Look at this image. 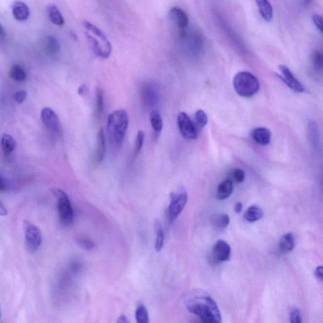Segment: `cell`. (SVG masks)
Returning <instances> with one entry per match:
<instances>
[{
    "label": "cell",
    "instance_id": "obj_1",
    "mask_svg": "<svg viewBox=\"0 0 323 323\" xmlns=\"http://www.w3.org/2000/svg\"><path fill=\"white\" fill-rule=\"evenodd\" d=\"M187 309L207 323L222 322L220 311L215 301L208 293L201 290L192 291L187 296Z\"/></svg>",
    "mask_w": 323,
    "mask_h": 323
},
{
    "label": "cell",
    "instance_id": "obj_2",
    "mask_svg": "<svg viewBox=\"0 0 323 323\" xmlns=\"http://www.w3.org/2000/svg\"><path fill=\"white\" fill-rule=\"evenodd\" d=\"M128 127V116L126 110L118 109L108 118V133L110 144L118 148L122 144Z\"/></svg>",
    "mask_w": 323,
    "mask_h": 323
},
{
    "label": "cell",
    "instance_id": "obj_3",
    "mask_svg": "<svg viewBox=\"0 0 323 323\" xmlns=\"http://www.w3.org/2000/svg\"><path fill=\"white\" fill-rule=\"evenodd\" d=\"M82 25L86 30L87 39L95 54L99 58H109L112 53V44L103 31L88 21H83Z\"/></svg>",
    "mask_w": 323,
    "mask_h": 323
},
{
    "label": "cell",
    "instance_id": "obj_4",
    "mask_svg": "<svg viewBox=\"0 0 323 323\" xmlns=\"http://www.w3.org/2000/svg\"><path fill=\"white\" fill-rule=\"evenodd\" d=\"M233 85L237 94L243 97L253 96L260 87L258 78L247 72L237 73L233 78Z\"/></svg>",
    "mask_w": 323,
    "mask_h": 323
},
{
    "label": "cell",
    "instance_id": "obj_5",
    "mask_svg": "<svg viewBox=\"0 0 323 323\" xmlns=\"http://www.w3.org/2000/svg\"><path fill=\"white\" fill-rule=\"evenodd\" d=\"M52 192L58 199V210L59 219L66 226H69L73 222L74 212L71 202L67 193L58 188H54Z\"/></svg>",
    "mask_w": 323,
    "mask_h": 323
},
{
    "label": "cell",
    "instance_id": "obj_6",
    "mask_svg": "<svg viewBox=\"0 0 323 323\" xmlns=\"http://www.w3.org/2000/svg\"><path fill=\"white\" fill-rule=\"evenodd\" d=\"M188 193L184 189L170 195V203L168 208V217L169 222L173 223L181 214L188 201Z\"/></svg>",
    "mask_w": 323,
    "mask_h": 323
},
{
    "label": "cell",
    "instance_id": "obj_7",
    "mask_svg": "<svg viewBox=\"0 0 323 323\" xmlns=\"http://www.w3.org/2000/svg\"><path fill=\"white\" fill-rule=\"evenodd\" d=\"M23 229L24 232L25 244L30 252L36 251L42 243V235L39 227L32 224L28 220L23 222Z\"/></svg>",
    "mask_w": 323,
    "mask_h": 323
},
{
    "label": "cell",
    "instance_id": "obj_8",
    "mask_svg": "<svg viewBox=\"0 0 323 323\" xmlns=\"http://www.w3.org/2000/svg\"><path fill=\"white\" fill-rule=\"evenodd\" d=\"M141 98L144 107H155L160 100V92L158 87L154 83L147 82L144 84L142 87Z\"/></svg>",
    "mask_w": 323,
    "mask_h": 323
},
{
    "label": "cell",
    "instance_id": "obj_9",
    "mask_svg": "<svg viewBox=\"0 0 323 323\" xmlns=\"http://www.w3.org/2000/svg\"><path fill=\"white\" fill-rule=\"evenodd\" d=\"M178 125L182 137L188 140H195L197 137L196 127L186 112L178 114Z\"/></svg>",
    "mask_w": 323,
    "mask_h": 323
},
{
    "label": "cell",
    "instance_id": "obj_10",
    "mask_svg": "<svg viewBox=\"0 0 323 323\" xmlns=\"http://www.w3.org/2000/svg\"><path fill=\"white\" fill-rule=\"evenodd\" d=\"M279 70L281 72L282 75H278L281 78L283 82L289 88L292 89L295 92L301 93L305 92V87L302 85L294 74L289 70L286 65H281L279 66Z\"/></svg>",
    "mask_w": 323,
    "mask_h": 323
},
{
    "label": "cell",
    "instance_id": "obj_11",
    "mask_svg": "<svg viewBox=\"0 0 323 323\" xmlns=\"http://www.w3.org/2000/svg\"><path fill=\"white\" fill-rule=\"evenodd\" d=\"M42 121L45 125L47 128L52 132L58 133L60 129V122L56 112L50 108H45L42 110Z\"/></svg>",
    "mask_w": 323,
    "mask_h": 323
},
{
    "label": "cell",
    "instance_id": "obj_12",
    "mask_svg": "<svg viewBox=\"0 0 323 323\" xmlns=\"http://www.w3.org/2000/svg\"><path fill=\"white\" fill-rule=\"evenodd\" d=\"M231 253V246L224 240H218L215 244L213 249V256L215 260L218 262H224L229 260Z\"/></svg>",
    "mask_w": 323,
    "mask_h": 323
},
{
    "label": "cell",
    "instance_id": "obj_13",
    "mask_svg": "<svg viewBox=\"0 0 323 323\" xmlns=\"http://www.w3.org/2000/svg\"><path fill=\"white\" fill-rule=\"evenodd\" d=\"M171 20L177 25L179 31H184L189 24V18L186 13L178 7L172 8L169 12Z\"/></svg>",
    "mask_w": 323,
    "mask_h": 323
},
{
    "label": "cell",
    "instance_id": "obj_14",
    "mask_svg": "<svg viewBox=\"0 0 323 323\" xmlns=\"http://www.w3.org/2000/svg\"><path fill=\"white\" fill-rule=\"evenodd\" d=\"M13 16L20 22L27 20L29 18L30 10L26 4L20 1H16L12 5Z\"/></svg>",
    "mask_w": 323,
    "mask_h": 323
},
{
    "label": "cell",
    "instance_id": "obj_15",
    "mask_svg": "<svg viewBox=\"0 0 323 323\" xmlns=\"http://www.w3.org/2000/svg\"><path fill=\"white\" fill-rule=\"evenodd\" d=\"M251 137L257 144L261 145H267L271 141V133L265 127H256L251 132Z\"/></svg>",
    "mask_w": 323,
    "mask_h": 323
},
{
    "label": "cell",
    "instance_id": "obj_16",
    "mask_svg": "<svg viewBox=\"0 0 323 323\" xmlns=\"http://www.w3.org/2000/svg\"><path fill=\"white\" fill-rule=\"evenodd\" d=\"M106 153L105 135L103 128L100 129L97 135V144L95 148L94 160L97 163H101L104 159Z\"/></svg>",
    "mask_w": 323,
    "mask_h": 323
},
{
    "label": "cell",
    "instance_id": "obj_17",
    "mask_svg": "<svg viewBox=\"0 0 323 323\" xmlns=\"http://www.w3.org/2000/svg\"><path fill=\"white\" fill-rule=\"evenodd\" d=\"M261 16L267 22H269L273 18V7L269 0H255Z\"/></svg>",
    "mask_w": 323,
    "mask_h": 323
},
{
    "label": "cell",
    "instance_id": "obj_18",
    "mask_svg": "<svg viewBox=\"0 0 323 323\" xmlns=\"http://www.w3.org/2000/svg\"><path fill=\"white\" fill-rule=\"evenodd\" d=\"M233 192V183L230 179H227L218 185L216 191V197L219 200H224Z\"/></svg>",
    "mask_w": 323,
    "mask_h": 323
},
{
    "label": "cell",
    "instance_id": "obj_19",
    "mask_svg": "<svg viewBox=\"0 0 323 323\" xmlns=\"http://www.w3.org/2000/svg\"><path fill=\"white\" fill-rule=\"evenodd\" d=\"M47 14L51 22L58 26H63L65 23L62 14L59 11L58 7L54 5H50L47 8Z\"/></svg>",
    "mask_w": 323,
    "mask_h": 323
},
{
    "label": "cell",
    "instance_id": "obj_20",
    "mask_svg": "<svg viewBox=\"0 0 323 323\" xmlns=\"http://www.w3.org/2000/svg\"><path fill=\"white\" fill-rule=\"evenodd\" d=\"M294 247L295 239L292 233H286L282 236L280 241V250L283 253L292 251Z\"/></svg>",
    "mask_w": 323,
    "mask_h": 323
},
{
    "label": "cell",
    "instance_id": "obj_21",
    "mask_svg": "<svg viewBox=\"0 0 323 323\" xmlns=\"http://www.w3.org/2000/svg\"><path fill=\"white\" fill-rule=\"evenodd\" d=\"M263 210L257 205H252L246 210L244 217L250 222H254L261 219L263 217Z\"/></svg>",
    "mask_w": 323,
    "mask_h": 323
},
{
    "label": "cell",
    "instance_id": "obj_22",
    "mask_svg": "<svg viewBox=\"0 0 323 323\" xmlns=\"http://www.w3.org/2000/svg\"><path fill=\"white\" fill-rule=\"evenodd\" d=\"M150 118L152 129L157 135H159L163 128V121L160 113L156 110H152L150 112Z\"/></svg>",
    "mask_w": 323,
    "mask_h": 323
},
{
    "label": "cell",
    "instance_id": "obj_23",
    "mask_svg": "<svg viewBox=\"0 0 323 323\" xmlns=\"http://www.w3.org/2000/svg\"><path fill=\"white\" fill-rule=\"evenodd\" d=\"M155 231L156 233V245L155 248L157 252H160L164 243V232L160 221L155 222Z\"/></svg>",
    "mask_w": 323,
    "mask_h": 323
},
{
    "label": "cell",
    "instance_id": "obj_24",
    "mask_svg": "<svg viewBox=\"0 0 323 323\" xmlns=\"http://www.w3.org/2000/svg\"><path fill=\"white\" fill-rule=\"evenodd\" d=\"M104 110V98L103 89L97 87L95 94V114L99 118Z\"/></svg>",
    "mask_w": 323,
    "mask_h": 323
},
{
    "label": "cell",
    "instance_id": "obj_25",
    "mask_svg": "<svg viewBox=\"0 0 323 323\" xmlns=\"http://www.w3.org/2000/svg\"><path fill=\"white\" fill-rule=\"evenodd\" d=\"M1 144L2 148L6 154L11 153L16 147V140L11 135L8 134H4L2 137Z\"/></svg>",
    "mask_w": 323,
    "mask_h": 323
},
{
    "label": "cell",
    "instance_id": "obj_26",
    "mask_svg": "<svg viewBox=\"0 0 323 323\" xmlns=\"http://www.w3.org/2000/svg\"><path fill=\"white\" fill-rule=\"evenodd\" d=\"M212 222L217 228L224 229L228 226L230 223V217L227 214H216L212 216Z\"/></svg>",
    "mask_w": 323,
    "mask_h": 323
},
{
    "label": "cell",
    "instance_id": "obj_27",
    "mask_svg": "<svg viewBox=\"0 0 323 323\" xmlns=\"http://www.w3.org/2000/svg\"><path fill=\"white\" fill-rule=\"evenodd\" d=\"M10 76L13 80L18 82H23L26 79L27 75L25 70L20 66L14 65L10 70Z\"/></svg>",
    "mask_w": 323,
    "mask_h": 323
},
{
    "label": "cell",
    "instance_id": "obj_28",
    "mask_svg": "<svg viewBox=\"0 0 323 323\" xmlns=\"http://www.w3.org/2000/svg\"><path fill=\"white\" fill-rule=\"evenodd\" d=\"M135 318L137 323H148L149 322V316L147 309L143 304L140 303L138 305L135 312Z\"/></svg>",
    "mask_w": 323,
    "mask_h": 323
},
{
    "label": "cell",
    "instance_id": "obj_29",
    "mask_svg": "<svg viewBox=\"0 0 323 323\" xmlns=\"http://www.w3.org/2000/svg\"><path fill=\"white\" fill-rule=\"evenodd\" d=\"M46 50L49 52L55 54L61 50V46L59 40L54 36H49L47 38L46 43Z\"/></svg>",
    "mask_w": 323,
    "mask_h": 323
},
{
    "label": "cell",
    "instance_id": "obj_30",
    "mask_svg": "<svg viewBox=\"0 0 323 323\" xmlns=\"http://www.w3.org/2000/svg\"><path fill=\"white\" fill-rule=\"evenodd\" d=\"M76 243L81 248L86 250H92L95 247L94 242L92 239L84 236H80L76 238Z\"/></svg>",
    "mask_w": 323,
    "mask_h": 323
},
{
    "label": "cell",
    "instance_id": "obj_31",
    "mask_svg": "<svg viewBox=\"0 0 323 323\" xmlns=\"http://www.w3.org/2000/svg\"><path fill=\"white\" fill-rule=\"evenodd\" d=\"M144 139V133L142 131L138 132L137 139H136L135 149H134L133 157L136 158L140 154L142 147H143Z\"/></svg>",
    "mask_w": 323,
    "mask_h": 323
},
{
    "label": "cell",
    "instance_id": "obj_32",
    "mask_svg": "<svg viewBox=\"0 0 323 323\" xmlns=\"http://www.w3.org/2000/svg\"><path fill=\"white\" fill-rule=\"evenodd\" d=\"M232 177L236 183H242L245 179V173L243 170L235 168L232 171Z\"/></svg>",
    "mask_w": 323,
    "mask_h": 323
},
{
    "label": "cell",
    "instance_id": "obj_33",
    "mask_svg": "<svg viewBox=\"0 0 323 323\" xmlns=\"http://www.w3.org/2000/svg\"><path fill=\"white\" fill-rule=\"evenodd\" d=\"M312 63L314 67L318 70H322L323 68V55L319 51H316L312 56Z\"/></svg>",
    "mask_w": 323,
    "mask_h": 323
},
{
    "label": "cell",
    "instance_id": "obj_34",
    "mask_svg": "<svg viewBox=\"0 0 323 323\" xmlns=\"http://www.w3.org/2000/svg\"><path fill=\"white\" fill-rule=\"evenodd\" d=\"M195 118L197 123L201 127H204L207 125L208 123V117L203 110H197L195 114Z\"/></svg>",
    "mask_w": 323,
    "mask_h": 323
},
{
    "label": "cell",
    "instance_id": "obj_35",
    "mask_svg": "<svg viewBox=\"0 0 323 323\" xmlns=\"http://www.w3.org/2000/svg\"><path fill=\"white\" fill-rule=\"evenodd\" d=\"M290 320L292 323H301L302 322L301 313L298 308L294 307L291 310Z\"/></svg>",
    "mask_w": 323,
    "mask_h": 323
},
{
    "label": "cell",
    "instance_id": "obj_36",
    "mask_svg": "<svg viewBox=\"0 0 323 323\" xmlns=\"http://www.w3.org/2000/svg\"><path fill=\"white\" fill-rule=\"evenodd\" d=\"M312 20L317 29L323 33V18L319 14H314L312 16Z\"/></svg>",
    "mask_w": 323,
    "mask_h": 323
},
{
    "label": "cell",
    "instance_id": "obj_37",
    "mask_svg": "<svg viewBox=\"0 0 323 323\" xmlns=\"http://www.w3.org/2000/svg\"><path fill=\"white\" fill-rule=\"evenodd\" d=\"M27 93L25 91H19L14 95V99L18 104L22 103L26 99Z\"/></svg>",
    "mask_w": 323,
    "mask_h": 323
},
{
    "label": "cell",
    "instance_id": "obj_38",
    "mask_svg": "<svg viewBox=\"0 0 323 323\" xmlns=\"http://www.w3.org/2000/svg\"><path fill=\"white\" fill-rule=\"evenodd\" d=\"M314 275H315L316 277L319 280H320L321 282L323 281L322 266H320V267L316 268L315 271H314Z\"/></svg>",
    "mask_w": 323,
    "mask_h": 323
},
{
    "label": "cell",
    "instance_id": "obj_39",
    "mask_svg": "<svg viewBox=\"0 0 323 323\" xmlns=\"http://www.w3.org/2000/svg\"><path fill=\"white\" fill-rule=\"evenodd\" d=\"M87 92H88V89H87L86 85L85 84H82L78 89V95H82V96L86 95Z\"/></svg>",
    "mask_w": 323,
    "mask_h": 323
},
{
    "label": "cell",
    "instance_id": "obj_40",
    "mask_svg": "<svg viewBox=\"0 0 323 323\" xmlns=\"http://www.w3.org/2000/svg\"><path fill=\"white\" fill-rule=\"evenodd\" d=\"M7 188L5 179L0 175V193H3L5 191Z\"/></svg>",
    "mask_w": 323,
    "mask_h": 323
},
{
    "label": "cell",
    "instance_id": "obj_41",
    "mask_svg": "<svg viewBox=\"0 0 323 323\" xmlns=\"http://www.w3.org/2000/svg\"><path fill=\"white\" fill-rule=\"evenodd\" d=\"M8 215V210L5 205L0 201V216H5Z\"/></svg>",
    "mask_w": 323,
    "mask_h": 323
},
{
    "label": "cell",
    "instance_id": "obj_42",
    "mask_svg": "<svg viewBox=\"0 0 323 323\" xmlns=\"http://www.w3.org/2000/svg\"><path fill=\"white\" fill-rule=\"evenodd\" d=\"M118 323H129L128 319L124 314L121 315L118 319Z\"/></svg>",
    "mask_w": 323,
    "mask_h": 323
},
{
    "label": "cell",
    "instance_id": "obj_43",
    "mask_svg": "<svg viewBox=\"0 0 323 323\" xmlns=\"http://www.w3.org/2000/svg\"><path fill=\"white\" fill-rule=\"evenodd\" d=\"M242 210V204L241 203H240V202H238V203L235 204L234 207V210L235 213L239 214L240 212H241Z\"/></svg>",
    "mask_w": 323,
    "mask_h": 323
},
{
    "label": "cell",
    "instance_id": "obj_44",
    "mask_svg": "<svg viewBox=\"0 0 323 323\" xmlns=\"http://www.w3.org/2000/svg\"><path fill=\"white\" fill-rule=\"evenodd\" d=\"M312 0H301V3L302 5L303 6H309L310 5V3H311Z\"/></svg>",
    "mask_w": 323,
    "mask_h": 323
},
{
    "label": "cell",
    "instance_id": "obj_45",
    "mask_svg": "<svg viewBox=\"0 0 323 323\" xmlns=\"http://www.w3.org/2000/svg\"><path fill=\"white\" fill-rule=\"evenodd\" d=\"M6 35L5 30H4L3 27L1 26V25L0 24V37H5Z\"/></svg>",
    "mask_w": 323,
    "mask_h": 323
},
{
    "label": "cell",
    "instance_id": "obj_46",
    "mask_svg": "<svg viewBox=\"0 0 323 323\" xmlns=\"http://www.w3.org/2000/svg\"><path fill=\"white\" fill-rule=\"evenodd\" d=\"M0 317H1V313H0Z\"/></svg>",
    "mask_w": 323,
    "mask_h": 323
}]
</instances>
